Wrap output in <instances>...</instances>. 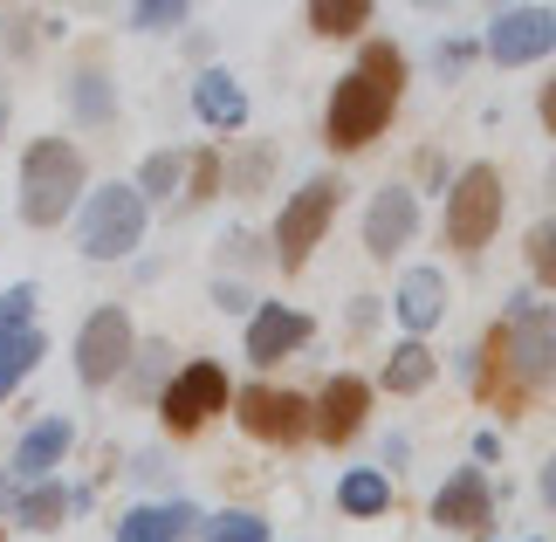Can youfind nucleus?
I'll return each mask as SVG.
<instances>
[{
  "instance_id": "nucleus-15",
  "label": "nucleus",
  "mask_w": 556,
  "mask_h": 542,
  "mask_svg": "<svg viewBox=\"0 0 556 542\" xmlns=\"http://www.w3.org/2000/svg\"><path fill=\"white\" fill-rule=\"evenodd\" d=\"M192 111H200L213 131H241V124H248V97H241V83H233L227 70H206L200 83H192Z\"/></svg>"
},
{
  "instance_id": "nucleus-30",
  "label": "nucleus",
  "mask_w": 556,
  "mask_h": 542,
  "mask_svg": "<svg viewBox=\"0 0 556 542\" xmlns=\"http://www.w3.org/2000/svg\"><path fill=\"white\" fill-rule=\"evenodd\" d=\"M213 186H220V165H213V159H200V165H192V200H206Z\"/></svg>"
},
{
  "instance_id": "nucleus-29",
  "label": "nucleus",
  "mask_w": 556,
  "mask_h": 542,
  "mask_svg": "<svg viewBox=\"0 0 556 542\" xmlns=\"http://www.w3.org/2000/svg\"><path fill=\"white\" fill-rule=\"evenodd\" d=\"M131 21H138V28H179V21H186V0H144Z\"/></svg>"
},
{
  "instance_id": "nucleus-18",
  "label": "nucleus",
  "mask_w": 556,
  "mask_h": 542,
  "mask_svg": "<svg viewBox=\"0 0 556 542\" xmlns=\"http://www.w3.org/2000/svg\"><path fill=\"white\" fill-rule=\"evenodd\" d=\"M62 453H70V426H62V419H41L28 440L14 446V474H21V481H49V467L62 461Z\"/></svg>"
},
{
  "instance_id": "nucleus-8",
  "label": "nucleus",
  "mask_w": 556,
  "mask_h": 542,
  "mask_svg": "<svg viewBox=\"0 0 556 542\" xmlns=\"http://www.w3.org/2000/svg\"><path fill=\"white\" fill-rule=\"evenodd\" d=\"M220 405H227V371L220 364H186V371L159 392V412H165L173 432H200Z\"/></svg>"
},
{
  "instance_id": "nucleus-19",
  "label": "nucleus",
  "mask_w": 556,
  "mask_h": 542,
  "mask_svg": "<svg viewBox=\"0 0 556 542\" xmlns=\"http://www.w3.org/2000/svg\"><path fill=\"white\" fill-rule=\"evenodd\" d=\"M35 357H41V330H0V399L35 371Z\"/></svg>"
},
{
  "instance_id": "nucleus-4",
  "label": "nucleus",
  "mask_w": 556,
  "mask_h": 542,
  "mask_svg": "<svg viewBox=\"0 0 556 542\" xmlns=\"http://www.w3.org/2000/svg\"><path fill=\"white\" fill-rule=\"evenodd\" d=\"M495 227H502V179H495V165H467L454 192H446V241L460 254H475L495 241Z\"/></svg>"
},
{
  "instance_id": "nucleus-21",
  "label": "nucleus",
  "mask_w": 556,
  "mask_h": 542,
  "mask_svg": "<svg viewBox=\"0 0 556 542\" xmlns=\"http://www.w3.org/2000/svg\"><path fill=\"white\" fill-rule=\"evenodd\" d=\"M426 378H433V357H426V343H399L392 364H384V392H426Z\"/></svg>"
},
{
  "instance_id": "nucleus-13",
  "label": "nucleus",
  "mask_w": 556,
  "mask_h": 542,
  "mask_svg": "<svg viewBox=\"0 0 556 542\" xmlns=\"http://www.w3.org/2000/svg\"><path fill=\"white\" fill-rule=\"evenodd\" d=\"M413 227H419V200L405 186H384L378 200H371V220H365V248L371 254H399L405 241H413Z\"/></svg>"
},
{
  "instance_id": "nucleus-23",
  "label": "nucleus",
  "mask_w": 556,
  "mask_h": 542,
  "mask_svg": "<svg viewBox=\"0 0 556 542\" xmlns=\"http://www.w3.org/2000/svg\"><path fill=\"white\" fill-rule=\"evenodd\" d=\"M365 21H371L365 0H316V8H309V28L316 35H357Z\"/></svg>"
},
{
  "instance_id": "nucleus-22",
  "label": "nucleus",
  "mask_w": 556,
  "mask_h": 542,
  "mask_svg": "<svg viewBox=\"0 0 556 542\" xmlns=\"http://www.w3.org/2000/svg\"><path fill=\"white\" fill-rule=\"evenodd\" d=\"M70 103H76V117H90V124H103L117 111L111 103V83H103V70H76L70 76Z\"/></svg>"
},
{
  "instance_id": "nucleus-24",
  "label": "nucleus",
  "mask_w": 556,
  "mask_h": 542,
  "mask_svg": "<svg viewBox=\"0 0 556 542\" xmlns=\"http://www.w3.org/2000/svg\"><path fill=\"white\" fill-rule=\"evenodd\" d=\"M62 508H70V494H62L55 481H41L35 494H21V502H14V515H21L28 529H55V522H62Z\"/></svg>"
},
{
  "instance_id": "nucleus-12",
  "label": "nucleus",
  "mask_w": 556,
  "mask_h": 542,
  "mask_svg": "<svg viewBox=\"0 0 556 542\" xmlns=\"http://www.w3.org/2000/svg\"><path fill=\"white\" fill-rule=\"evenodd\" d=\"M488 515H495V502H488L481 467H460L454 481L433 494V522L440 529H488Z\"/></svg>"
},
{
  "instance_id": "nucleus-27",
  "label": "nucleus",
  "mask_w": 556,
  "mask_h": 542,
  "mask_svg": "<svg viewBox=\"0 0 556 542\" xmlns=\"http://www.w3.org/2000/svg\"><path fill=\"white\" fill-rule=\"evenodd\" d=\"M529 268H536V281H556V220L529 234Z\"/></svg>"
},
{
  "instance_id": "nucleus-10",
  "label": "nucleus",
  "mask_w": 556,
  "mask_h": 542,
  "mask_svg": "<svg viewBox=\"0 0 556 542\" xmlns=\"http://www.w3.org/2000/svg\"><path fill=\"white\" fill-rule=\"evenodd\" d=\"M124 357H131V316L97 310L90 323H83V337H76V378L83 385H111L124 371Z\"/></svg>"
},
{
  "instance_id": "nucleus-14",
  "label": "nucleus",
  "mask_w": 556,
  "mask_h": 542,
  "mask_svg": "<svg viewBox=\"0 0 556 542\" xmlns=\"http://www.w3.org/2000/svg\"><path fill=\"white\" fill-rule=\"evenodd\" d=\"M365 412H371V385L365 378H330L324 385V405H316V432H324L330 446H344L357 426H365Z\"/></svg>"
},
{
  "instance_id": "nucleus-25",
  "label": "nucleus",
  "mask_w": 556,
  "mask_h": 542,
  "mask_svg": "<svg viewBox=\"0 0 556 542\" xmlns=\"http://www.w3.org/2000/svg\"><path fill=\"white\" fill-rule=\"evenodd\" d=\"M206 542H268V522L233 508V515H213V522H206Z\"/></svg>"
},
{
  "instance_id": "nucleus-34",
  "label": "nucleus",
  "mask_w": 556,
  "mask_h": 542,
  "mask_svg": "<svg viewBox=\"0 0 556 542\" xmlns=\"http://www.w3.org/2000/svg\"><path fill=\"white\" fill-rule=\"evenodd\" d=\"M549 192H556V165H549Z\"/></svg>"
},
{
  "instance_id": "nucleus-31",
  "label": "nucleus",
  "mask_w": 556,
  "mask_h": 542,
  "mask_svg": "<svg viewBox=\"0 0 556 542\" xmlns=\"http://www.w3.org/2000/svg\"><path fill=\"white\" fill-rule=\"evenodd\" d=\"M543 124H549V131H556V76L543 83Z\"/></svg>"
},
{
  "instance_id": "nucleus-20",
  "label": "nucleus",
  "mask_w": 556,
  "mask_h": 542,
  "mask_svg": "<svg viewBox=\"0 0 556 542\" xmlns=\"http://www.w3.org/2000/svg\"><path fill=\"white\" fill-rule=\"evenodd\" d=\"M337 502H344L351 515H384V508H392V488H384V474L357 467V474H344V488H337Z\"/></svg>"
},
{
  "instance_id": "nucleus-5",
  "label": "nucleus",
  "mask_w": 556,
  "mask_h": 542,
  "mask_svg": "<svg viewBox=\"0 0 556 542\" xmlns=\"http://www.w3.org/2000/svg\"><path fill=\"white\" fill-rule=\"evenodd\" d=\"M502 343H508V371H516L522 392H543L556 378V316L536 310V302L516 295V310L502 323Z\"/></svg>"
},
{
  "instance_id": "nucleus-7",
  "label": "nucleus",
  "mask_w": 556,
  "mask_h": 542,
  "mask_svg": "<svg viewBox=\"0 0 556 542\" xmlns=\"http://www.w3.org/2000/svg\"><path fill=\"white\" fill-rule=\"evenodd\" d=\"M233 412H241V426L254 440H268V446H295V440L316 432V405L295 399V392H268V385H248Z\"/></svg>"
},
{
  "instance_id": "nucleus-33",
  "label": "nucleus",
  "mask_w": 556,
  "mask_h": 542,
  "mask_svg": "<svg viewBox=\"0 0 556 542\" xmlns=\"http://www.w3.org/2000/svg\"><path fill=\"white\" fill-rule=\"evenodd\" d=\"M0 131H8V97H0Z\"/></svg>"
},
{
  "instance_id": "nucleus-32",
  "label": "nucleus",
  "mask_w": 556,
  "mask_h": 542,
  "mask_svg": "<svg viewBox=\"0 0 556 542\" xmlns=\"http://www.w3.org/2000/svg\"><path fill=\"white\" fill-rule=\"evenodd\" d=\"M543 502L556 508V453H549V467H543Z\"/></svg>"
},
{
  "instance_id": "nucleus-6",
  "label": "nucleus",
  "mask_w": 556,
  "mask_h": 542,
  "mask_svg": "<svg viewBox=\"0 0 556 542\" xmlns=\"http://www.w3.org/2000/svg\"><path fill=\"white\" fill-rule=\"evenodd\" d=\"M337 179H309L295 200L282 206V220H275V248H282V268H303L309 262V248L330 234V220H337Z\"/></svg>"
},
{
  "instance_id": "nucleus-1",
  "label": "nucleus",
  "mask_w": 556,
  "mask_h": 542,
  "mask_svg": "<svg viewBox=\"0 0 556 542\" xmlns=\"http://www.w3.org/2000/svg\"><path fill=\"white\" fill-rule=\"evenodd\" d=\"M399 90H405V55L392 49V41H371V49L357 55V70L337 83V97H330V124H324L330 144H337V151L371 144L384 124H392Z\"/></svg>"
},
{
  "instance_id": "nucleus-26",
  "label": "nucleus",
  "mask_w": 556,
  "mask_h": 542,
  "mask_svg": "<svg viewBox=\"0 0 556 542\" xmlns=\"http://www.w3.org/2000/svg\"><path fill=\"white\" fill-rule=\"evenodd\" d=\"M173 186H179V159L173 151H152L144 172H138V192H173Z\"/></svg>"
},
{
  "instance_id": "nucleus-16",
  "label": "nucleus",
  "mask_w": 556,
  "mask_h": 542,
  "mask_svg": "<svg viewBox=\"0 0 556 542\" xmlns=\"http://www.w3.org/2000/svg\"><path fill=\"white\" fill-rule=\"evenodd\" d=\"M200 522L186 502H159V508H131L117 522V542H186V529Z\"/></svg>"
},
{
  "instance_id": "nucleus-9",
  "label": "nucleus",
  "mask_w": 556,
  "mask_h": 542,
  "mask_svg": "<svg viewBox=\"0 0 556 542\" xmlns=\"http://www.w3.org/2000/svg\"><path fill=\"white\" fill-rule=\"evenodd\" d=\"M556 49V14L549 8H502L488 21V55L502 62V70H516V62H536Z\"/></svg>"
},
{
  "instance_id": "nucleus-2",
  "label": "nucleus",
  "mask_w": 556,
  "mask_h": 542,
  "mask_svg": "<svg viewBox=\"0 0 556 542\" xmlns=\"http://www.w3.org/2000/svg\"><path fill=\"white\" fill-rule=\"evenodd\" d=\"M76 192H83V159H76V144L35 138L28 159H21V220H28V227H55L62 213L76 206Z\"/></svg>"
},
{
  "instance_id": "nucleus-11",
  "label": "nucleus",
  "mask_w": 556,
  "mask_h": 542,
  "mask_svg": "<svg viewBox=\"0 0 556 542\" xmlns=\"http://www.w3.org/2000/svg\"><path fill=\"white\" fill-rule=\"evenodd\" d=\"M309 343V316L303 310H282V302H262L248 323V357L254 364H282L289 351H303Z\"/></svg>"
},
{
  "instance_id": "nucleus-28",
  "label": "nucleus",
  "mask_w": 556,
  "mask_h": 542,
  "mask_svg": "<svg viewBox=\"0 0 556 542\" xmlns=\"http://www.w3.org/2000/svg\"><path fill=\"white\" fill-rule=\"evenodd\" d=\"M28 310H35V289H28V281H14V289L0 295V330H28Z\"/></svg>"
},
{
  "instance_id": "nucleus-3",
  "label": "nucleus",
  "mask_w": 556,
  "mask_h": 542,
  "mask_svg": "<svg viewBox=\"0 0 556 542\" xmlns=\"http://www.w3.org/2000/svg\"><path fill=\"white\" fill-rule=\"evenodd\" d=\"M144 241V192L131 186H97L83 206V254L90 262H117Z\"/></svg>"
},
{
  "instance_id": "nucleus-17",
  "label": "nucleus",
  "mask_w": 556,
  "mask_h": 542,
  "mask_svg": "<svg viewBox=\"0 0 556 542\" xmlns=\"http://www.w3.org/2000/svg\"><path fill=\"white\" fill-rule=\"evenodd\" d=\"M440 310H446V281L433 268H413L399 281V323H405V330H433Z\"/></svg>"
}]
</instances>
